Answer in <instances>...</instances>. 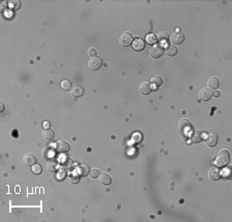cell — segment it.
<instances>
[{
    "label": "cell",
    "mask_w": 232,
    "mask_h": 222,
    "mask_svg": "<svg viewBox=\"0 0 232 222\" xmlns=\"http://www.w3.org/2000/svg\"><path fill=\"white\" fill-rule=\"evenodd\" d=\"M230 161V154L227 150H222L215 159V164L217 167H224L229 163Z\"/></svg>",
    "instance_id": "1"
},
{
    "label": "cell",
    "mask_w": 232,
    "mask_h": 222,
    "mask_svg": "<svg viewBox=\"0 0 232 222\" xmlns=\"http://www.w3.org/2000/svg\"><path fill=\"white\" fill-rule=\"evenodd\" d=\"M101 65H102V59L98 56L91 57L88 62V67L90 70H97L101 67Z\"/></svg>",
    "instance_id": "2"
},
{
    "label": "cell",
    "mask_w": 232,
    "mask_h": 222,
    "mask_svg": "<svg viewBox=\"0 0 232 222\" xmlns=\"http://www.w3.org/2000/svg\"><path fill=\"white\" fill-rule=\"evenodd\" d=\"M132 41H133V36L129 32H123L119 38V42L122 47H128L132 44Z\"/></svg>",
    "instance_id": "3"
},
{
    "label": "cell",
    "mask_w": 232,
    "mask_h": 222,
    "mask_svg": "<svg viewBox=\"0 0 232 222\" xmlns=\"http://www.w3.org/2000/svg\"><path fill=\"white\" fill-rule=\"evenodd\" d=\"M163 52H164V50H163L162 45H154L151 49H150L149 54L153 59H157V58H159V57L162 56Z\"/></svg>",
    "instance_id": "4"
},
{
    "label": "cell",
    "mask_w": 232,
    "mask_h": 222,
    "mask_svg": "<svg viewBox=\"0 0 232 222\" xmlns=\"http://www.w3.org/2000/svg\"><path fill=\"white\" fill-rule=\"evenodd\" d=\"M177 127H179V129L183 133H188L193 126H192L191 122L189 121L188 119H181L179 123H177Z\"/></svg>",
    "instance_id": "5"
},
{
    "label": "cell",
    "mask_w": 232,
    "mask_h": 222,
    "mask_svg": "<svg viewBox=\"0 0 232 222\" xmlns=\"http://www.w3.org/2000/svg\"><path fill=\"white\" fill-rule=\"evenodd\" d=\"M152 91V86L148 81H143L141 83L138 85V92L141 95H148L150 92Z\"/></svg>",
    "instance_id": "6"
},
{
    "label": "cell",
    "mask_w": 232,
    "mask_h": 222,
    "mask_svg": "<svg viewBox=\"0 0 232 222\" xmlns=\"http://www.w3.org/2000/svg\"><path fill=\"white\" fill-rule=\"evenodd\" d=\"M198 95H199L200 100L207 101L211 98V96H213V92H211V90L209 89V88H202V89L199 91Z\"/></svg>",
    "instance_id": "7"
},
{
    "label": "cell",
    "mask_w": 232,
    "mask_h": 222,
    "mask_svg": "<svg viewBox=\"0 0 232 222\" xmlns=\"http://www.w3.org/2000/svg\"><path fill=\"white\" fill-rule=\"evenodd\" d=\"M55 148H56V150H57L58 152L66 153V152H68L69 151L70 146H69V144L67 143V142H65V141H58L57 143L55 144Z\"/></svg>",
    "instance_id": "8"
},
{
    "label": "cell",
    "mask_w": 232,
    "mask_h": 222,
    "mask_svg": "<svg viewBox=\"0 0 232 222\" xmlns=\"http://www.w3.org/2000/svg\"><path fill=\"white\" fill-rule=\"evenodd\" d=\"M170 41H171V42L172 44H174V45H180V44H182V42L184 41V39H185V36H184V34L181 32H173L171 34V36L170 37Z\"/></svg>",
    "instance_id": "9"
},
{
    "label": "cell",
    "mask_w": 232,
    "mask_h": 222,
    "mask_svg": "<svg viewBox=\"0 0 232 222\" xmlns=\"http://www.w3.org/2000/svg\"><path fill=\"white\" fill-rule=\"evenodd\" d=\"M84 92H85L84 87H82L81 85H74L70 89V95L72 97H80V96L84 95Z\"/></svg>",
    "instance_id": "10"
},
{
    "label": "cell",
    "mask_w": 232,
    "mask_h": 222,
    "mask_svg": "<svg viewBox=\"0 0 232 222\" xmlns=\"http://www.w3.org/2000/svg\"><path fill=\"white\" fill-rule=\"evenodd\" d=\"M23 163L26 164V166H32L33 164L36 163V161H37V159H36V156L31 154V153H27V154H25L23 156Z\"/></svg>",
    "instance_id": "11"
},
{
    "label": "cell",
    "mask_w": 232,
    "mask_h": 222,
    "mask_svg": "<svg viewBox=\"0 0 232 222\" xmlns=\"http://www.w3.org/2000/svg\"><path fill=\"white\" fill-rule=\"evenodd\" d=\"M205 143L208 147H215L218 143V135L215 132H211L206 135Z\"/></svg>",
    "instance_id": "12"
},
{
    "label": "cell",
    "mask_w": 232,
    "mask_h": 222,
    "mask_svg": "<svg viewBox=\"0 0 232 222\" xmlns=\"http://www.w3.org/2000/svg\"><path fill=\"white\" fill-rule=\"evenodd\" d=\"M189 138H190V141L192 143L194 144L200 143V142L202 141V133L200 132L199 130H193V131L190 133Z\"/></svg>",
    "instance_id": "13"
},
{
    "label": "cell",
    "mask_w": 232,
    "mask_h": 222,
    "mask_svg": "<svg viewBox=\"0 0 232 222\" xmlns=\"http://www.w3.org/2000/svg\"><path fill=\"white\" fill-rule=\"evenodd\" d=\"M208 177H209V179H211V180H213V181L219 180V179L221 178V170L218 169L217 166L211 167V169H209Z\"/></svg>",
    "instance_id": "14"
},
{
    "label": "cell",
    "mask_w": 232,
    "mask_h": 222,
    "mask_svg": "<svg viewBox=\"0 0 232 222\" xmlns=\"http://www.w3.org/2000/svg\"><path fill=\"white\" fill-rule=\"evenodd\" d=\"M132 48H133V50L137 51V52L143 51V49H145V41H143L141 38H136L133 41V44H132Z\"/></svg>",
    "instance_id": "15"
},
{
    "label": "cell",
    "mask_w": 232,
    "mask_h": 222,
    "mask_svg": "<svg viewBox=\"0 0 232 222\" xmlns=\"http://www.w3.org/2000/svg\"><path fill=\"white\" fill-rule=\"evenodd\" d=\"M42 156L46 159H51L55 156V151L52 147H47L42 150Z\"/></svg>",
    "instance_id": "16"
},
{
    "label": "cell",
    "mask_w": 232,
    "mask_h": 222,
    "mask_svg": "<svg viewBox=\"0 0 232 222\" xmlns=\"http://www.w3.org/2000/svg\"><path fill=\"white\" fill-rule=\"evenodd\" d=\"M47 169H48V170H49V172H51V173L56 172V170L59 169V162L55 161V160H50V161H48V163H47Z\"/></svg>",
    "instance_id": "17"
},
{
    "label": "cell",
    "mask_w": 232,
    "mask_h": 222,
    "mask_svg": "<svg viewBox=\"0 0 232 222\" xmlns=\"http://www.w3.org/2000/svg\"><path fill=\"white\" fill-rule=\"evenodd\" d=\"M99 182L103 185H109L112 183V178H110V176H108L107 173H102L99 175Z\"/></svg>",
    "instance_id": "18"
},
{
    "label": "cell",
    "mask_w": 232,
    "mask_h": 222,
    "mask_svg": "<svg viewBox=\"0 0 232 222\" xmlns=\"http://www.w3.org/2000/svg\"><path fill=\"white\" fill-rule=\"evenodd\" d=\"M208 87L211 88V89H214V90H217L218 87H219L220 85V82H219V79L216 78V76H213V78H211L208 80Z\"/></svg>",
    "instance_id": "19"
},
{
    "label": "cell",
    "mask_w": 232,
    "mask_h": 222,
    "mask_svg": "<svg viewBox=\"0 0 232 222\" xmlns=\"http://www.w3.org/2000/svg\"><path fill=\"white\" fill-rule=\"evenodd\" d=\"M156 37H157V41H159L160 42H166L168 41L169 35L166 31H159L156 35Z\"/></svg>",
    "instance_id": "20"
},
{
    "label": "cell",
    "mask_w": 232,
    "mask_h": 222,
    "mask_svg": "<svg viewBox=\"0 0 232 222\" xmlns=\"http://www.w3.org/2000/svg\"><path fill=\"white\" fill-rule=\"evenodd\" d=\"M165 53H166V55H168V56H170V57L175 56V55H177V47H175V45H167V47L165 48Z\"/></svg>",
    "instance_id": "21"
},
{
    "label": "cell",
    "mask_w": 232,
    "mask_h": 222,
    "mask_svg": "<svg viewBox=\"0 0 232 222\" xmlns=\"http://www.w3.org/2000/svg\"><path fill=\"white\" fill-rule=\"evenodd\" d=\"M78 173H80L81 176H87L89 175L90 173V167L87 166V164H81V166H78Z\"/></svg>",
    "instance_id": "22"
},
{
    "label": "cell",
    "mask_w": 232,
    "mask_h": 222,
    "mask_svg": "<svg viewBox=\"0 0 232 222\" xmlns=\"http://www.w3.org/2000/svg\"><path fill=\"white\" fill-rule=\"evenodd\" d=\"M42 135H44V138L48 139V141H51V139L54 138V136H55V132H54L53 129H51V128H49V129H44V132H42Z\"/></svg>",
    "instance_id": "23"
},
{
    "label": "cell",
    "mask_w": 232,
    "mask_h": 222,
    "mask_svg": "<svg viewBox=\"0 0 232 222\" xmlns=\"http://www.w3.org/2000/svg\"><path fill=\"white\" fill-rule=\"evenodd\" d=\"M163 83V80L160 76H154L152 78V84L154 85L155 87H160Z\"/></svg>",
    "instance_id": "24"
},
{
    "label": "cell",
    "mask_w": 232,
    "mask_h": 222,
    "mask_svg": "<svg viewBox=\"0 0 232 222\" xmlns=\"http://www.w3.org/2000/svg\"><path fill=\"white\" fill-rule=\"evenodd\" d=\"M60 87H61V89L62 90H64V91H68V90H70L71 89V83H70V81H68V80H64V81H62L61 82V84H60Z\"/></svg>",
    "instance_id": "25"
},
{
    "label": "cell",
    "mask_w": 232,
    "mask_h": 222,
    "mask_svg": "<svg viewBox=\"0 0 232 222\" xmlns=\"http://www.w3.org/2000/svg\"><path fill=\"white\" fill-rule=\"evenodd\" d=\"M68 181H69L70 184H78V182H80V177H78L75 173H70L69 175Z\"/></svg>",
    "instance_id": "26"
},
{
    "label": "cell",
    "mask_w": 232,
    "mask_h": 222,
    "mask_svg": "<svg viewBox=\"0 0 232 222\" xmlns=\"http://www.w3.org/2000/svg\"><path fill=\"white\" fill-rule=\"evenodd\" d=\"M146 41L150 45H155L156 44V41H157V37H156L155 34L151 33V34H148V35L146 36Z\"/></svg>",
    "instance_id": "27"
},
{
    "label": "cell",
    "mask_w": 232,
    "mask_h": 222,
    "mask_svg": "<svg viewBox=\"0 0 232 222\" xmlns=\"http://www.w3.org/2000/svg\"><path fill=\"white\" fill-rule=\"evenodd\" d=\"M31 170H32V173H35V175H40V173H42V167L40 164L35 163L31 166Z\"/></svg>",
    "instance_id": "28"
},
{
    "label": "cell",
    "mask_w": 232,
    "mask_h": 222,
    "mask_svg": "<svg viewBox=\"0 0 232 222\" xmlns=\"http://www.w3.org/2000/svg\"><path fill=\"white\" fill-rule=\"evenodd\" d=\"M8 6H10V8H13V10H18L21 6V2L19 0H12V1L8 2Z\"/></svg>",
    "instance_id": "29"
},
{
    "label": "cell",
    "mask_w": 232,
    "mask_h": 222,
    "mask_svg": "<svg viewBox=\"0 0 232 222\" xmlns=\"http://www.w3.org/2000/svg\"><path fill=\"white\" fill-rule=\"evenodd\" d=\"M65 177H66V170L61 169V170H59V173H57V176H56V179L59 181H62Z\"/></svg>",
    "instance_id": "30"
},
{
    "label": "cell",
    "mask_w": 232,
    "mask_h": 222,
    "mask_svg": "<svg viewBox=\"0 0 232 222\" xmlns=\"http://www.w3.org/2000/svg\"><path fill=\"white\" fill-rule=\"evenodd\" d=\"M99 175H100V172H99V170H98L97 169H92V172L90 173V176H91V178H92V179L98 178V177H99Z\"/></svg>",
    "instance_id": "31"
},
{
    "label": "cell",
    "mask_w": 232,
    "mask_h": 222,
    "mask_svg": "<svg viewBox=\"0 0 232 222\" xmlns=\"http://www.w3.org/2000/svg\"><path fill=\"white\" fill-rule=\"evenodd\" d=\"M88 54H89V56L90 57H95L96 56V54H97V52H96V50L95 49H89V51H88Z\"/></svg>",
    "instance_id": "32"
},
{
    "label": "cell",
    "mask_w": 232,
    "mask_h": 222,
    "mask_svg": "<svg viewBox=\"0 0 232 222\" xmlns=\"http://www.w3.org/2000/svg\"><path fill=\"white\" fill-rule=\"evenodd\" d=\"M225 170H226V173L223 172V175H224L227 179H230V172H231V169H230V167H228V169H226Z\"/></svg>",
    "instance_id": "33"
},
{
    "label": "cell",
    "mask_w": 232,
    "mask_h": 222,
    "mask_svg": "<svg viewBox=\"0 0 232 222\" xmlns=\"http://www.w3.org/2000/svg\"><path fill=\"white\" fill-rule=\"evenodd\" d=\"M42 126H44V128H46V129H49V128L51 127V124H50L49 121H46V122H44Z\"/></svg>",
    "instance_id": "34"
},
{
    "label": "cell",
    "mask_w": 232,
    "mask_h": 222,
    "mask_svg": "<svg viewBox=\"0 0 232 222\" xmlns=\"http://www.w3.org/2000/svg\"><path fill=\"white\" fill-rule=\"evenodd\" d=\"M4 109H5V107H4V103H3V102H0V112H3V111H4Z\"/></svg>",
    "instance_id": "35"
},
{
    "label": "cell",
    "mask_w": 232,
    "mask_h": 222,
    "mask_svg": "<svg viewBox=\"0 0 232 222\" xmlns=\"http://www.w3.org/2000/svg\"><path fill=\"white\" fill-rule=\"evenodd\" d=\"M213 95L215 96V97H219V96H220V92H219V91H215Z\"/></svg>",
    "instance_id": "36"
},
{
    "label": "cell",
    "mask_w": 232,
    "mask_h": 222,
    "mask_svg": "<svg viewBox=\"0 0 232 222\" xmlns=\"http://www.w3.org/2000/svg\"><path fill=\"white\" fill-rule=\"evenodd\" d=\"M18 135H19V133L17 134V130H15V131H13V138H18Z\"/></svg>",
    "instance_id": "37"
}]
</instances>
